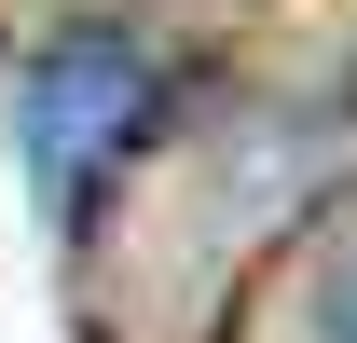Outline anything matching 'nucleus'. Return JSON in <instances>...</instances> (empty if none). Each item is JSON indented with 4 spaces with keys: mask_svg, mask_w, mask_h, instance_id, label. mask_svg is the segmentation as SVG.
<instances>
[{
    "mask_svg": "<svg viewBox=\"0 0 357 343\" xmlns=\"http://www.w3.org/2000/svg\"><path fill=\"white\" fill-rule=\"evenodd\" d=\"M151 96H165V69H151L137 28H55L28 55V178L55 206H96V178L124 165V137L151 124Z\"/></svg>",
    "mask_w": 357,
    "mask_h": 343,
    "instance_id": "1",
    "label": "nucleus"
},
{
    "mask_svg": "<svg viewBox=\"0 0 357 343\" xmlns=\"http://www.w3.org/2000/svg\"><path fill=\"white\" fill-rule=\"evenodd\" d=\"M289 330H303V343H357V206L303 247V275H289Z\"/></svg>",
    "mask_w": 357,
    "mask_h": 343,
    "instance_id": "2",
    "label": "nucleus"
}]
</instances>
